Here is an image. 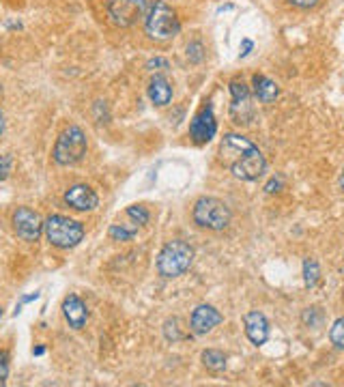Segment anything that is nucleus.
<instances>
[{
    "instance_id": "obj_4",
    "label": "nucleus",
    "mask_w": 344,
    "mask_h": 387,
    "mask_svg": "<svg viewBox=\"0 0 344 387\" xmlns=\"http://www.w3.org/2000/svg\"><path fill=\"white\" fill-rule=\"evenodd\" d=\"M43 232L54 247L71 249L84 239V226L67 215H50L43 222Z\"/></svg>"
},
{
    "instance_id": "obj_25",
    "label": "nucleus",
    "mask_w": 344,
    "mask_h": 387,
    "mask_svg": "<svg viewBox=\"0 0 344 387\" xmlns=\"http://www.w3.org/2000/svg\"><path fill=\"white\" fill-rule=\"evenodd\" d=\"M11 166H14V158L7 153V155H0V181H5L11 172Z\"/></svg>"
},
{
    "instance_id": "obj_34",
    "label": "nucleus",
    "mask_w": 344,
    "mask_h": 387,
    "mask_svg": "<svg viewBox=\"0 0 344 387\" xmlns=\"http://www.w3.org/2000/svg\"><path fill=\"white\" fill-rule=\"evenodd\" d=\"M340 187L344 190V168H342V175H340Z\"/></svg>"
},
{
    "instance_id": "obj_11",
    "label": "nucleus",
    "mask_w": 344,
    "mask_h": 387,
    "mask_svg": "<svg viewBox=\"0 0 344 387\" xmlns=\"http://www.w3.org/2000/svg\"><path fill=\"white\" fill-rule=\"evenodd\" d=\"M219 323H221V314L213 306H207V304L198 306L189 316V329L196 336H204L213 331Z\"/></svg>"
},
{
    "instance_id": "obj_10",
    "label": "nucleus",
    "mask_w": 344,
    "mask_h": 387,
    "mask_svg": "<svg viewBox=\"0 0 344 387\" xmlns=\"http://www.w3.org/2000/svg\"><path fill=\"white\" fill-rule=\"evenodd\" d=\"M215 132H217V120H215L213 108L204 105L189 123V138L196 145H207V143H211Z\"/></svg>"
},
{
    "instance_id": "obj_13",
    "label": "nucleus",
    "mask_w": 344,
    "mask_h": 387,
    "mask_svg": "<svg viewBox=\"0 0 344 387\" xmlns=\"http://www.w3.org/2000/svg\"><path fill=\"white\" fill-rule=\"evenodd\" d=\"M244 325H246V336L250 338L254 346H263L269 340V323L265 314H261L259 310L248 312L244 316Z\"/></svg>"
},
{
    "instance_id": "obj_17",
    "label": "nucleus",
    "mask_w": 344,
    "mask_h": 387,
    "mask_svg": "<svg viewBox=\"0 0 344 387\" xmlns=\"http://www.w3.org/2000/svg\"><path fill=\"white\" fill-rule=\"evenodd\" d=\"M138 224L136 222H125V224H112L110 226V237L114 241H132L138 234Z\"/></svg>"
},
{
    "instance_id": "obj_18",
    "label": "nucleus",
    "mask_w": 344,
    "mask_h": 387,
    "mask_svg": "<svg viewBox=\"0 0 344 387\" xmlns=\"http://www.w3.org/2000/svg\"><path fill=\"white\" fill-rule=\"evenodd\" d=\"M202 363L213 372H221L226 368V355L217 349H207L202 353Z\"/></svg>"
},
{
    "instance_id": "obj_1",
    "label": "nucleus",
    "mask_w": 344,
    "mask_h": 387,
    "mask_svg": "<svg viewBox=\"0 0 344 387\" xmlns=\"http://www.w3.org/2000/svg\"><path fill=\"white\" fill-rule=\"evenodd\" d=\"M219 162L241 181H256L267 168V162L259 147L239 134L224 136L219 145Z\"/></svg>"
},
{
    "instance_id": "obj_32",
    "label": "nucleus",
    "mask_w": 344,
    "mask_h": 387,
    "mask_svg": "<svg viewBox=\"0 0 344 387\" xmlns=\"http://www.w3.org/2000/svg\"><path fill=\"white\" fill-rule=\"evenodd\" d=\"M5 134V114H3V110H0V136Z\"/></svg>"
},
{
    "instance_id": "obj_12",
    "label": "nucleus",
    "mask_w": 344,
    "mask_h": 387,
    "mask_svg": "<svg viewBox=\"0 0 344 387\" xmlns=\"http://www.w3.org/2000/svg\"><path fill=\"white\" fill-rule=\"evenodd\" d=\"M65 202L75 211H93L99 205V196L86 183H78L65 192Z\"/></svg>"
},
{
    "instance_id": "obj_16",
    "label": "nucleus",
    "mask_w": 344,
    "mask_h": 387,
    "mask_svg": "<svg viewBox=\"0 0 344 387\" xmlns=\"http://www.w3.org/2000/svg\"><path fill=\"white\" fill-rule=\"evenodd\" d=\"M254 95H256L259 101L271 103V101L278 99L280 88H278V84H276L271 78H267V76H254Z\"/></svg>"
},
{
    "instance_id": "obj_36",
    "label": "nucleus",
    "mask_w": 344,
    "mask_h": 387,
    "mask_svg": "<svg viewBox=\"0 0 344 387\" xmlns=\"http://www.w3.org/2000/svg\"><path fill=\"white\" fill-rule=\"evenodd\" d=\"M0 319H3V308H0Z\"/></svg>"
},
{
    "instance_id": "obj_35",
    "label": "nucleus",
    "mask_w": 344,
    "mask_h": 387,
    "mask_svg": "<svg viewBox=\"0 0 344 387\" xmlns=\"http://www.w3.org/2000/svg\"><path fill=\"white\" fill-rule=\"evenodd\" d=\"M0 385H5V378H0Z\"/></svg>"
},
{
    "instance_id": "obj_9",
    "label": "nucleus",
    "mask_w": 344,
    "mask_h": 387,
    "mask_svg": "<svg viewBox=\"0 0 344 387\" xmlns=\"http://www.w3.org/2000/svg\"><path fill=\"white\" fill-rule=\"evenodd\" d=\"M231 95H233V103H231V116L237 125H248L254 118V105H252V97H250V88L241 82V80H233L231 82Z\"/></svg>"
},
{
    "instance_id": "obj_6",
    "label": "nucleus",
    "mask_w": 344,
    "mask_h": 387,
    "mask_svg": "<svg viewBox=\"0 0 344 387\" xmlns=\"http://www.w3.org/2000/svg\"><path fill=\"white\" fill-rule=\"evenodd\" d=\"M192 215H194V222L207 230H224L233 220V213L228 209V205L221 202L219 198H211V196L196 200Z\"/></svg>"
},
{
    "instance_id": "obj_22",
    "label": "nucleus",
    "mask_w": 344,
    "mask_h": 387,
    "mask_svg": "<svg viewBox=\"0 0 344 387\" xmlns=\"http://www.w3.org/2000/svg\"><path fill=\"white\" fill-rule=\"evenodd\" d=\"M202 58H204V46H202L200 41H192V43L187 46V61H189L192 65H198Z\"/></svg>"
},
{
    "instance_id": "obj_29",
    "label": "nucleus",
    "mask_w": 344,
    "mask_h": 387,
    "mask_svg": "<svg viewBox=\"0 0 344 387\" xmlns=\"http://www.w3.org/2000/svg\"><path fill=\"white\" fill-rule=\"evenodd\" d=\"M252 48H254V43H252L250 39H244V41H241V48H239V58H246V56L252 52Z\"/></svg>"
},
{
    "instance_id": "obj_8",
    "label": "nucleus",
    "mask_w": 344,
    "mask_h": 387,
    "mask_svg": "<svg viewBox=\"0 0 344 387\" xmlns=\"http://www.w3.org/2000/svg\"><path fill=\"white\" fill-rule=\"evenodd\" d=\"M14 228L22 241L35 243V241H39V237L43 232V220L37 211H33L28 207H18L14 213Z\"/></svg>"
},
{
    "instance_id": "obj_26",
    "label": "nucleus",
    "mask_w": 344,
    "mask_h": 387,
    "mask_svg": "<svg viewBox=\"0 0 344 387\" xmlns=\"http://www.w3.org/2000/svg\"><path fill=\"white\" fill-rule=\"evenodd\" d=\"M147 69H149V71H168V69H170V63H168L166 58H162V56H155V58H151V61L147 63Z\"/></svg>"
},
{
    "instance_id": "obj_7",
    "label": "nucleus",
    "mask_w": 344,
    "mask_h": 387,
    "mask_svg": "<svg viewBox=\"0 0 344 387\" xmlns=\"http://www.w3.org/2000/svg\"><path fill=\"white\" fill-rule=\"evenodd\" d=\"M147 14V0H108V18L114 26L130 29Z\"/></svg>"
},
{
    "instance_id": "obj_31",
    "label": "nucleus",
    "mask_w": 344,
    "mask_h": 387,
    "mask_svg": "<svg viewBox=\"0 0 344 387\" xmlns=\"http://www.w3.org/2000/svg\"><path fill=\"white\" fill-rule=\"evenodd\" d=\"M35 299H39V293H33V295L22 297V304H31V301H35Z\"/></svg>"
},
{
    "instance_id": "obj_15",
    "label": "nucleus",
    "mask_w": 344,
    "mask_h": 387,
    "mask_svg": "<svg viewBox=\"0 0 344 387\" xmlns=\"http://www.w3.org/2000/svg\"><path fill=\"white\" fill-rule=\"evenodd\" d=\"M149 99L155 103V105H168L170 99H172V86L166 78L162 76H155L151 78L149 82Z\"/></svg>"
},
{
    "instance_id": "obj_27",
    "label": "nucleus",
    "mask_w": 344,
    "mask_h": 387,
    "mask_svg": "<svg viewBox=\"0 0 344 387\" xmlns=\"http://www.w3.org/2000/svg\"><path fill=\"white\" fill-rule=\"evenodd\" d=\"M288 3L297 9H314L318 5V0H288Z\"/></svg>"
},
{
    "instance_id": "obj_2",
    "label": "nucleus",
    "mask_w": 344,
    "mask_h": 387,
    "mask_svg": "<svg viewBox=\"0 0 344 387\" xmlns=\"http://www.w3.org/2000/svg\"><path fill=\"white\" fill-rule=\"evenodd\" d=\"M192 261H194V247L181 239H172L162 247L157 256V272L164 278H179L192 267Z\"/></svg>"
},
{
    "instance_id": "obj_21",
    "label": "nucleus",
    "mask_w": 344,
    "mask_h": 387,
    "mask_svg": "<svg viewBox=\"0 0 344 387\" xmlns=\"http://www.w3.org/2000/svg\"><path fill=\"white\" fill-rule=\"evenodd\" d=\"M329 340H331L333 346L344 349V316H340V319L331 325V329H329Z\"/></svg>"
},
{
    "instance_id": "obj_24",
    "label": "nucleus",
    "mask_w": 344,
    "mask_h": 387,
    "mask_svg": "<svg viewBox=\"0 0 344 387\" xmlns=\"http://www.w3.org/2000/svg\"><path fill=\"white\" fill-rule=\"evenodd\" d=\"M320 321H323V314H320L318 308H308V310L303 312V323H306L308 327H316Z\"/></svg>"
},
{
    "instance_id": "obj_19",
    "label": "nucleus",
    "mask_w": 344,
    "mask_h": 387,
    "mask_svg": "<svg viewBox=\"0 0 344 387\" xmlns=\"http://www.w3.org/2000/svg\"><path fill=\"white\" fill-rule=\"evenodd\" d=\"M318 278H320L318 263L312 261V258H306V261H303V284L308 289H314L318 284Z\"/></svg>"
},
{
    "instance_id": "obj_5",
    "label": "nucleus",
    "mask_w": 344,
    "mask_h": 387,
    "mask_svg": "<svg viewBox=\"0 0 344 387\" xmlns=\"http://www.w3.org/2000/svg\"><path fill=\"white\" fill-rule=\"evenodd\" d=\"M86 151H88L86 134L82 132L78 125H71L56 138L52 158H54V162L58 166H73V164L82 162Z\"/></svg>"
},
{
    "instance_id": "obj_20",
    "label": "nucleus",
    "mask_w": 344,
    "mask_h": 387,
    "mask_svg": "<svg viewBox=\"0 0 344 387\" xmlns=\"http://www.w3.org/2000/svg\"><path fill=\"white\" fill-rule=\"evenodd\" d=\"M127 217L132 220V222H136L138 226H145L149 220H151V213L142 207V205H132V207H127Z\"/></svg>"
},
{
    "instance_id": "obj_30",
    "label": "nucleus",
    "mask_w": 344,
    "mask_h": 387,
    "mask_svg": "<svg viewBox=\"0 0 344 387\" xmlns=\"http://www.w3.org/2000/svg\"><path fill=\"white\" fill-rule=\"evenodd\" d=\"M280 187H282V177H278V179L273 177V179L267 183V187H265V190H267L269 194H273V192H280Z\"/></svg>"
},
{
    "instance_id": "obj_14",
    "label": "nucleus",
    "mask_w": 344,
    "mask_h": 387,
    "mask_svg": "<svg viewBox=\"0 0 344 387\" xmlns=\"http://www.w3.org/2000/svg\"><path fill=\"white\" fill-rule=\"evenodd\" d=\"M63 316L69 323L71 329H82L88 321V308L78 295H67L63 301Z\"/></svg>"
},
{
    "instance_id": "obj_33",
    "label": "nucleus",
    "mask_w": 344,
    "mask_h": 387,
    "mask_svg": "<svg viewBox=\"0 0 344 387\" xmlns=\"http://www.w3.org/2000/svg\"><path fill=\"white\" fill-rule=\"evenodd\" d=\"M33 353H35V355H43V353H46V349H43V346H37Z\"/></svg>"
},
{
    "instance_id": "obj_28",
    "label": "nucleus",
    "mask_w": 344,
    "mask_h": 387,
    "mask_svg": "<svg viewBox=\"0 0 344 387\" xmlns=\"http://www.w3.org/2000/svg\"><path fill=\"white\" fill-rule=\"evenodd\" d=\"M9 376V357L7 353L0 351V378H7Z\"/></svg>"
},
{
    "instance_id": "obj_23",
    "label": "nucleus",
    "mask_w": 344,
    "mask_h": 387,
    "mask_svg": "<svg viewBox=\"0 0 344 387\" xmlns=\"http://www.w3.org/2000/svg\"><path fill=\"white\" fill-rule=\"evenodd\" d=\"M164 334H166V338H168V340H172V342L183 340V338H185V336L179 331V321H177V319H172V321H168V323H166Z\"/></svg>"
},
{
    "instance_id": "obj_3",
    "label": "nucleus",
    "mask_w": 344,
    "mask_h": 387,
    "mask_svg": "<svg viewBox=\"0 0 344 387\" xmlns=\"http://www.w3.org/2000/svg\"><path fill=\"white\" fill-rule=\"evenodd\" d=\"M145 29H147V35L151 39L166 41V39H172L179 35L181 24H179L174 9L168 3H164V0H155L153 7L149 9V14L145 18Z\"/></svg>"
}]
</instances>
